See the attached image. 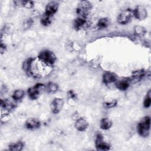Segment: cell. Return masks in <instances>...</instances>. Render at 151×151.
Returning a JSON list of instances; mask_svg holds the SVG:
<instances>
[{
  "instance_id": "1",
  "label": "cell",
  "mask_w": 151,
  "mask_h": 151,
  "mask_svg": "<svg viewBox=\"0 0 151 151\" xmlns=\"http://www.w3.org/2000/svg\"><path fill=\"white\" fill-rule=\"evenodd\" d=\"M37 58L48 67H52L56 62L57 58L54 52L48 50L41 51L37 56Z\"/></svg>"
},
{
  "instance_id": "2",
  "label": "cell",
  "mask_w": 151,
  "mask_h": 151,
  "mask_svg": "<svg viewBox=\"0 0 151 151\" xmlns=\"http://www.w3.org/2000/svg\"><path fill=\"white\" fill-rule=\"evenodd\" d=\"M150 118L149 116H145L138 123L137 131L138 134L143 137H147L150 133Z\"/></svg>"
},
{
  "instance_id": "3",
  "label": "cell",
  "mask_w": 151,
  "mask_h": 151,
  "mask_svg": "<svg viewBox=\"0 0 151 151\" xmlns=\"http://www.w3.org/2000/svg\"><path fill=\"white\" fill-rule=\"evenodd\" d=\"M93 6L90 2L87 1H80L77 6L76 13L78 17L86 18L90 14Z\"/></svg>"
},
{
  "instance_id": "4",
  "label": "cell",
  "mask_w": 151,
  "mask_h": 151,
  "mask_svg": "<svg viewBox=\"0 0 151 151\" xmlns=\"http://www.w3.org/2000/svg\"><path fill=\"white\" fill-rule=\"evenodd\" d=\"M45 91V86L42 83H37L34 86L28 89L27 93L29 97L31 100L37 99L43 92Z\"/></svg>"
},
{
  "instance_id": "5",
  "label": "cell",
  "mask_w": 151,
  "mask_h": 151,
  "mask_svg": "<svg viewBox=\"0 0 151 151\" xmlns=\"http://www.w3.org/2000/svg\"><path fill=\"white\" fill-rule=\"evenodd\" d=\"M133 17V9L126 8L120 12L117 16V21L120 24L126 25L131 21Z\"/></svg>"
},
{
  "instance_id": "6",
  "label": "cell",
  "mask_w": 151,
  "mask_h": 151,
  "mask_svg": "<svg viewBox=\"0 0 151 151\" xmlns=\"http://www.w3.org/2000/svg\"><path fill=\"white\" fill-rule=\"evenodd\" d=\"M0 105L2 110H4L6 112H10L17 107V101L12 97L11 99H1Z\"/></svg>"
},
{
  "instance_id": "7",
  "label": "cell",
  "mask_w": 151,
  "mask_h": 151,
  "mask_svg": "<svg viewBox=\"0 0 151 151\" xmlns=\"http://www.w3.org/2000/svg\"><path fill=\"white\" fill-rule=\"evenodd\" d=\"M133 17L138 20H143L147 17V11L146 8L142 5H137L133 9Z\"/></svg>"
},
{
  "instance_id": "8",
  "label": "cell",
  "mask_w": 151,
  "mask_h": 151,
  "mask_svg": "<svg viewBox=\"0 0 151 151\" xmlns=\"http://www.w3.org/2000/svg\"><path fill=\"white\" fill-rule=\"evenodd\" d=\"M64 101L62 98H55L51 103L50 109L54 114H58L64 106Z\"/></svg>"
},
{
  "instance_id": "9",
  "label": "cell",
  "mask_w": 151,
  "mask_h": 151,
  "mask_svg": "<svg viewBox=\"0 0 151 151\" xmlns=\"http://www.w3.org/2000/svg\"><path fill=\"white\" fill-rule=\"evenodd\" d=\"M95 146L97 150H108L110 149V145L104 142L103 136L101 134H97L95 140Z\"/></svg>"
},
{
  "instance_id": "10",
  "label": "cell",
  "mask_w": 151,
  "mask_h": 151,
  "mask_svg": "<svg viewBox=\"0 0 151 151\" xmlns=\"http://www.w3.org/2000/svg\"><path fill=\"white\" fill-rule=\"evenodd\" d=\"M115 83L116 88L121 91H125L127 90L131 84L129 77H123L120 79L117 78Z\"/></svg>"
},
{
  "instance_id": "11",
  "label": "cell",
  "mask_w": 151,
  "mask_h": 151,
  "mask_svg": "<svg viewBox=\"0 0 151 151\" xmlns=\"http://www.w3.org/2000/svg\"><path fill=\"white\" fill-rule=\"evenodd\" d=\"M59 6V4L57 1H52L49 2L45 8V13L51 15L53 16L58 11Z\"/></svg>"
},
{
  "instance_id": "12",
  "label": "cell",
  "mask_w": 151,
  "mask_h": 151,
  "mask_svg": "<svg viewBox=\"0 0 151 151\" xmlns=\"http://www.w3.org/2000/svg\"><path fill=\"white\" fill-rule=\"evenodd\" d=\"M41 125L40 120L37 118H29L25 123V127L28 130H35L38 129Z\"/></svg>"
},
{
  "instance_id": "13",
  "label": "cell",
  "mask_w": 151,
  "mask_h": 151,
  "mask_svg": "<svg viewBox=\"0 0 151 151\" xmlns=\"http://www.w3.org/2000/svg\"><path fill=\"white\" fill-rule=\"evenodd\" d=\"M145 75V71L143 69L134 71L132 73V76L129 77L130 83L134 84L140 81Z\"/></svg>"
},
{
  "instance_id": "14",
  "label": "cell",
  "mask_w": 151,
  "mask_h": 151,
  "mask_svg": "<svg viewBox=\"0 0 151 151\" xmlns=\"http://www.w3.org/2000/svg\"><path fill=\"white\" fill-rule=\"evenodd\" d=\"M117 76L114 73L107 71L103 74L102 80L103 83L105 84H109L115 83L117 80Z\"/></svg>"
},
{
  "instance_id": "15",
  "label": "cell",
  "mask_w": 151,
  "mask_h": 151,
  "mask_svg": "<svg viewBox=\"0 0 151 151\" xmlns=\"http://www.w3.org/2000/svg\"><path fill=\"white\" fill-rule=\"evenodd\" d=\"M88 126V123L87 121L83 117H79L77 120H76V122L74 124L75 128L80 132L85 131L87 129Z\"/></svg>"
},
{
  "instance_id": "16",
  "label": "cell",
  "mask_w": 151,
  "mask_h": 151,
  "mask_svg": "<svg viewBox=\"0 0 151 151\" xmlns=\"http://www.w3.org/2000/svg\"><path fill=\"white\" fill-rule=\"evenodd\" d=\"M87 24V22L86 18L80 17L77 18L73 22V27L76 31H79L83 28H84Z\"/></svg>"
},
{
  "instance_id": "17",
  "label": "cell",
  "mask_w": 151,
  "mask_h": 151,
  "mask_svg": "<svg viewBox=\"0 0 151 151\" xmlns=\"http://www.w3.org/2000/svg\"><path fill=\"white\" fill-rule=\"evenodd\" d=\"M24 146V143L22 141H18L16 143H11L8 146V149L12 151H21Z\"/></svg>"
},
{
  "instance_id": "18",
  "label": "cell",
  "mask_w": 151,
  "mask_h": 151,
  "mask_svg": "<svg viewBox=\"0 0 151 151\" xmlns=\"http://www.w3.org/2000/svg\"><path fill=\"white\" fill-rule=\"evenodd\" d=\"M52 16L49 15L44 12L41 15V18H40L41 24L45 27L50 25L52 22Z\"/></svg>"
},
{
  "instance_id": "19",
  "label": "cell",
  "mask_w": 151,
  "mask_h": 151,
  "mask_svg": "<svg viewBox=\"0 0 151 151\" xmlns=\"http://www.w3.org/2000/svg\"><path fill=\"white\" fill-rule=\"evenodd\" d=\"M112 126L111 121L107 117L103 118L100 122V127L103 130H109Z\"/></svg>"
},
{
  "instance_id": "20",
  "label": "cell",
  "mask_w": 151,
  "mask_h": 151,
  "mask_svg": "<svg viewBox=\"0 0 151 151\" xmlns=\"http://www.w3.org/2000/svg\"><path fill=\"white\" fill-rule=\"evenodd\" d=\"M14 3L17 6H21L26 8H32L34 6V2L32 1H15Z\"/></svg>"
},
{
  "instance_id": "21",
  "label": "cell",
  "mask_w": 151,
  "mask_h": 151,
  "mask_svg": "<svg viewBox=\"0 0 151 151\" xmlns=\"http://www.w3.org/2000/svg\"><path fill=\"white\" fill-rule=\"evenodd\" d=\"M58 89V85L53 82H49L45 86V91L48 93H54L57 91Z\"/></svg>"
},
{
  "instance_id": "22",
  "label": "cell",
  "mask_w": 151,
  "mask_h": 151,
  "mask_svg": "<svg viewBox=\"0 0 151 151\" xmlns=\"http://www.w3.org/2000/svg\"><path fill=\"white\" fill-rule=\"evenodd\" d=\"M24 95H25V91L23 90L18 89L15 90L13 92V94L12 95V98L16 101H18L19 100H21L24 97Z\"/></svg>"
},
{
  "instance_id": "23",
  "label": "cell",
  "mask_w": 151,
  "mask_h": 151,
  "mask_svg": "<svg viewBox=\"0 0 151 151\" xmlns=\"http://www.w3.org/2000/svg\"><path fill=\"white\" fill-rule=\"evenodd\" d=\"M109 19L108 18H100L97 22V27L100 29H104L107 28L109 25Z\"/></svg>"
},
{
  "instance_id": "24",
  "label": "cell",
  "mask_w": 151,
  "mask_h": 151,
  "mask_svg": "<svg viewBox=\"0 0 151 151\" xmlns=\"http://www.w3.org/2000/svg\"><path fill=\"white\" fill-rule=\"evenodd\" d=\"M34 60L32 58H29L26 59L22 63V69L27 74L29 71L31 64Z\"/></svg>"
},
{
  "instance_id": "25",
  "label": "cell",
  "mask_w": 151,
  "mask_h": 151,
  "mask_svg": "<svg viewBox=\"0 0 151 151\" xmlns=\"http://www.w3.org/2000/svg\"><path fill=\"white\" fill-rule=\"evenodd\" d=\"M134 32L137 36L143 37L146 33V30L143 27H142L140 25H136L134 28Z\"/></svg>"
},
{
  "instance_id": "26",
  "label": "cell",
  "mask_w": 151,
  "mask_h": 151,
  "mask_svg": "<svg viewBox=\"0 0 151 151\" xmlns=\"http://www.w3.org/2000/svg\"><path fill=\"white\" fill-rule=\"evenodd\" d=\"M151 91L149 90L146 94V96L145 97L144 101H143V106L145 108H149L151 104V97H150Z\"/></svg>"
},
{
  "instance_id": "27",
  "label": "cell",
  "mask_w": 151,
  "mask_h": 151,
  "mask_svg": "<svg viewBox=\"0 0 151 151\" xmlns=\"http://www.w3.org/2000/svg\"><path fill=\"white\" fill-rule=\"evenodd\" d=\"M117 104V101L116 100H113L110 101H107L103 103L104 106L107 109H111L114 107Z\"/></svg>"
},
{
  "instance_id": "28",
  "label": "cell",
  "mask_w": 151,
  "mask_h": 151,
  "mask_svg": "<svg viewBox=\"0 0 151 151\" xmlns=\"http://www.w3.org/2000/svg\"><path fill=\"white\" fill-rule=\"evenodd\" d=\"M67 97L68 99L74 101H76V100L77 99V94L73 90H70L67 92Z\"/></svg>"
},
{
  "instance_id": "29",
  "label": "cell",
  "mask_w": 151,
  "mask_h": 151,
  "mask_svg": "<svg viewBox=\"0 0 151 151\" xmlns=\"http://www.w3.org/2000/svg\"><path fill=\"white\" fill-rule=\"evenodd\" d=\"M6 45L4 43H3V42H2V41H1V44H0V51L1 54H3L5 51L6 50Z\"/></svg>"
},
{
  "instance_id": "30",
  "label": "cell",
  "mask_w": 151,
  "mask_h": 151,
  "mask_svg": "<svg viewBox=\"0 0 151 151\" xmlns=\"http://www.w3.org/2000/svg\"><path fill=\"white\" fill-rule=\"evenodd\" d=\"M34 22V21H32V19L31 18H29L27 21L26 23L25 24V26L26 28H29V27L32 24V23Z\"/></svg>"
}]
</instances>
